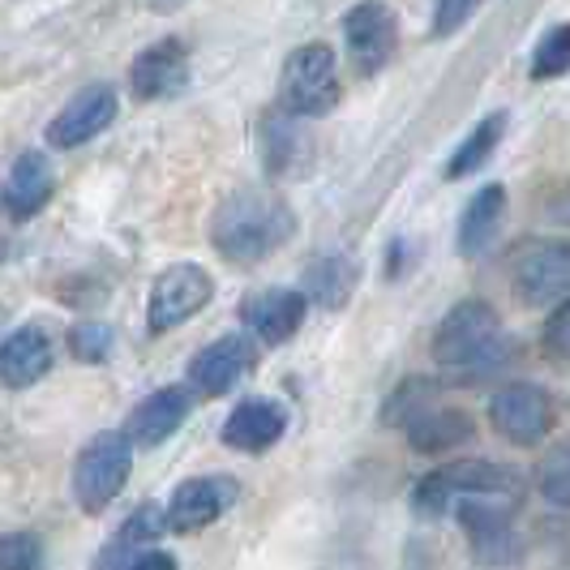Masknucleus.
<instances>
[{
  "label": "nucleus",
  "mask_w": 570,
  "mask_h": 570,
  "mask_svg": "<svg viewBox=\"0 0 570 570\" xmlns=\"http://www.w3.org/2000/svg\"><path fill=\"white\" fill-rule=\"evenodd\" d=\"M296 232V215L271 189H236L219 202L210 219V245L236 266H254L262 257L279 254Z\"/></svg>",
  "instance_id": "f257e3e1"
},
{
  "label": "nucleus",
  "mask_w": 570,
  "mask_h": 570,
  "mask_svg": "<svg viewBox=\"0 0 570 570\" xmlns=\"http://www.w3.org/2000/svg\"><path fill=\"white\" fill-rule=\"evenodd\" d=\"M134 472V438L125 429H104L73 459V498L82 514H104L120 498Z\"/></svg>",
  "instance_id": "f03ea898"
},
{
  "label": "nucleus",
  "mask_w": 570,
  "mask_h": 570,
  "mask_svg": "<svg viewBox=\"0 0 570 570\" xmlns=\"http://www.w3.org/2000/svg\"><path fill=\"white\" fill-rule=\"evenodd\" d=\"M459 523L468 532L472 558L485 570H511L523 562V532L507 493H468L459 502Z\"/></svg>",
  "instance_id": "7ed1b4c3"
},
{
  "label": "nucleus",
  "mask_w": 570,
  "mask_h": 570,
  "mask_svg": "<svg viewBox=\"0 0 570 570\" xmlns=\"http://www.w3.org/2000/svg\"><path fill=\"white\" fill-rule=\"evenodd\" d=\"M498 343H502V317H498V309L489 301H459L455 309L438 322L429 352H433V361L442 370L468 373L476 370Z\"/></svg>",
  "instance_id": "20e7f679"
},
{
  "label": "nucleus",
  "mask_w": 570,
  "mask_h": 570,
  "mask_svg": "<svg viewBox=\"0 0 570 570\" xmlns=\"http://www.w3.org/2000/svg\"><path fill=\"white\" fill-rule=\"evenodd\" d=\"M340 104V65L326 43H305L284 60L279 73V108H287L301 120L335 112Z\"/></svg>",
  "instance_id": "39448f33"
},
{
  "label": "nucleus",
  "mask_w": 570,
  "mask_h": 570,
  "mask_svg": "<svg viewBox=\"0 0 570 570\" xmlns=\"http://www.w3.org/2000/svg\"><path fill=\"white\" fill-rule=\"evenodd\" d=\"M215 301V279L198 262H171L155 275L150 301H146V331L150 335H168L176 326H185L189 317H198Z\"/></svg>",
  "instance_id": "423d86ee"
},
{
  "label": "nucleus",
  "mask_w": 570,
  "mask_h": 570,
  "mask_svg": "<svg viewBox=\"0 0 570 570\" xmlns=\"http://www.w3.org/2000/svg\"><path fill=\"white\" fill-rule=\"evenodd\" d=\"M553 395L537 382H507L489 400V425L502 442L519 451H537L553 433Z\"/></svg>",
  "instance_id": "0eeeda50"
},
{
  "label": "nucleus",
  "mask_w": 570,
  "mask_h": 570,
  "mask_svg": "<svg viewBox=\"0 0 570 570\" xmlns=\"http://www.w3.org/2000/svg\"><path fill=\"white\" fill-rule=\"evenodd\" d=\"M511 284L523 305L570 296V240H523L511 254Z\"/></svg>",
  "instance_id": "6e6552de"
},
{
  "label": "nucleus",
  "mask_w": 570,
  "mask_h": 570,
  "mask_svg": "<svg viewBox=\"0 0 570 570\" xmlns=\"http://www.w3.org/2000/svg\"><path fill=\"white\" fill-rule=\"evenodd\" d=\"M240 502V481L236 476H189L171 489L168 507H164V523L171 537H194L202 528L219 523L224 514Z\"/></svg>",
  "instance_id": "1a4fd4ad"
},
{
  "label": "nucleus",
  "mask_w": 570,
  "mask_h": 570,
  "mask_svg": "<svg viewBox=\"0 0 570 570\" xmlns=\"http://www.w3.org/2000/svg\"><path fill=\"white\" fill-rule=\"evenodd\" d=\"M343 39H347V57H352L361 78L382 73L386 60L395 57V43H400L395 9L386 0H361V4H352L347 18H343Z\"/></svg>",
  "instance_id": "9d476101"
},
{
  "label": "nucleus",
  "mask_w": 570,
  "mask_h": 570,
  "mask_svg": "<svg viewBox=\"0 0 570 570\" xmlns=\"http://www.w3.org/2000/svg\"><path fill=\"white\" fill-rule=\"evenodd\" d=\"M116 108H120V99H116L112 86L90 82V86H82L78 95H69V104L48 120V134H43V138H48L52 150H78V146H86L90 138H99V134L112 125Z\"/></svg>",
  "instance_id": "9b49d317"
},
{
  "label": "nucleus",
  "mask_w": 570,
  "mask_h": 570,
  "mask_svg": "<svg viewBox=\"0 0 570 570\" xmlns=\"http://www.w3.org/2000/svg\"><path fill=\"white\" fill-rule=\"evenodd\" d=\"M305 309H309V301H305L301 287H262L254 296H245L240 322L249 326V335H254L257 343L284 347V343L301 331Z\"/></svg>",
  "instance_id": "f8f14e48"
},
{
  "label": "nucleus",
  "mask_w": 570,
  "mask_h": 570,
  "mask_svg": "<svg viewBox=\"0 0 570 570\" xmlns=\"http://www.w3.org/2000/svg\"><path fill=\"white\" fill-rule=\"evenodd\" d=\"M254 370V347L245 335H219L210 340L202 352H194L189 361V386L202 400H224L232 395V386Z\"/></svg>",
  "instance_id": "ddd939ff"
},
{
  "label": "nucleus",
  "mask_w": 570,
  "mask_h": 570,
  "mask_svg": "<svg viewBox=\"0 0 570 570\" xmlns=\"http://www.w3.org/2000/svg\"><path fill=\"white\" fill-rule=\"evenodd\" d=\"M189 86V43L185 39H159L138 52V60L129 65V90L134 99H171Z\"/></svg>",
  "instance_id": "4468645a"
},
{
  "label": "nucleus",
  "mask_w": 570,
  "mask_h": 570,
  "mask_svg": "<svg viewBox=\"0 0 570 570\" xmlns=\"http://www.w3.org/2000/svg\"><path fill=\"white\" fill-rule=\"evenodd\" d=\"M287 433V407L279 400H240L228 412V421L219 429V442L240 455H266L271 446H279Z\"/></svg>",
  "instance_id": "2eb2a0df"
},
{
  "label": "nucleus",
  "mask_w": 570,
  "mask_h": 570,
  "mask_svg": "<svg viewBox=\"0 0 570 570\" xmlns=\"http://www.w3.org/2000/svg\"><path fill=\"white\" fill-rule=\"evenodd\" d=\"M309 164H314V138L305 120L275 104L262 116V168L284 180V176H301Z\"/></svg>",
  "instance_id": "dca6fc26"
},
{
  "label": "nucleus",
  "mask_w": 570,
  "mask_h": 570,
  "mask_svg": "<svg viewBox=\"0 0 570 570\" xmlns=\"http://www.w3.org/2000/svg\"><path fill=\"white\" fill-rule=\"evenodd\" d=\"M52 365H57V343L35 322L18 326L0 343V386H9V391H27L35 382H43Z\"/></svg>",
  "instance_id": "f3484780"
},
{
  "label": "nucleus",
  "mask_w": 570,
  "mask_h": 570,
  "mask_svg": "<svg viewBox=\"0 0 570 570\" xmlns=\"http://www.w3.org/2000/svg\"><path fill=\"white\" fill-rule=\"evenodd\" d=\"M194 400H198V391H194L189 382L159 386V391H150V395L134 407V416H129L125 429H129V438H134L138 446H159V442H168L171 433L189 421Z\"/></svg>",
  "instance_id": "a211bd4d"
},
{
  "label": "nucleus",
  "mask_w": 570,
  "mask_h": 570,
  "mask_svg": "<svg viewBox=\"0 0 570 570\" xmlns=\"http://www.w3.org/2000/svg\"><path fill=\"white\" fill-rule=\"evenodd\" d=\"M52 194H57L52 159H48L43 150H22V155L13 159L9 176H4V189H0L4 215L18 219V224H27V219H35V215L52 202Z\"/></svg>",
  "instance_id": "6ab92c4d"
},
{
  "label": "nucleus",
  "mask_w": 570,
  "mask_h": 570,
  "mask_svg": "<svg viewBox=\"0 0 570 570\" xmlns=\"http://www.w3.org/2000/svg\"><path fill=\"white\" fill-rule=\"evenodd\" d=\"M476 433V421L472 412L463 407H451V403H429L425 412H416L407 425H403V438L416 455H446V451H459L468 446Z\"/></svg>",
  "instance_id": "aec40b11"
},
{
  "label": "nucleus",
  "mask_w": 570,
  "mask_h": 570,
  "mask_svg": "<svg viewBox=\"0 0 570 570\" xmlns=\"http://www.w3.org/2000/svg\"><path fill=\"white\" fill-rule=\"evenodd\" d=\"M168 532V523H164V507H138V511L129 514L120 528L112 532V541L99 549V558H95V567L90 570H125L138 553H142L150 541H159Z\"/></svg>",
  "instance_id": "412c9836"
},
{
  "label": "nucleus",
  "mask_w": 570,
  "mask_h": 570,
  "mask_svg": "<svg viewBox=\"0 0 570 570\" xmlns=\"http://www.w3.org/2000/svg\"><path fill=\"white\" fill-rule=\"evenodd\" d=\"M507 219V189L502 185H485L476 189L472 202L463 206V219H459V254L463 257H481L493 245V236Z\"/></svg>",
  "instance_id": "4be33fe9"
},
{
  "label": "nucleus",
  "mask_w": 570,
  "mask_h": 570,
  "mask_svg": "<svg viewBox=\"0 0 570 570\" xmlns=\"http://www.w3.org/2000/svg\"><path fill=\"white\" fill-rule=\"evenodd\" d=\"M356 279H361V266L347 254H322L305 266V301H314L322 309H343L356 292Z\"/></svg>",
  "instance_id": "5701e85b"
},
{
  "label": "nucleus",
  "mask_w": 570,
  "mask_h": 570,
  "mask_svg": "<svg viewBox=\"0 0 570 570\" xmlns=\"http://www.w3.org/2000/svg\"><path fill=\"white\" fill-rule=\"evenodd\" d=\"M438 472L455 498H468V493H511L514 498L519 493V472L511 463H498V459H459V463H446Z\"/></svg>",
  "instance_id": "b1692460"
},
{
  "label": "nucleus",
  "mask_w": 570,
  "mask_h": 570,
  "mask_svg": "<svg viewBox=\"0 0 570 570\" xmlns=\"http://www.w3.org/2000/svg\"><path fill=\"white\" fill-rule=\"evenodd\" d=\"M507 125H511V116L507 112H489L463 142L459 150L451 155V164H446V180H463V176H472V171H481L489 164V155L498 150V142L507 138Z\"/></svg>",
  "instance_id": "393cba45"
},
{
  "label": "nucleus",
  "mask_w": 570,
  "mask_h": 570,
  "mask_svg": "<svg viewBox=\"0 0 570 570\" xmlns=\"http://www.w3.org/2000/svg\"><path fill=\"white\" fill-rule=\"evenodd\" d=\"M537 489L549 507L558 511H570V438L553 442L541 455V468H537Z\"/></svg>",
  "instance_id": "a878e982"
},
{
  "label": "nucleus",
  "mask_w": 570,
  "mask_h": 570,
  "mask_svg": "<svg viewBox=\"0 0 570 570\" xmlns=\"http://www.w3.org/2000/svg\"><path fill=\"white\" fill-rule=\"evenodd\" d=\"M562 73H570V22L544 30V39L532 52V78L537 82H553Z\"/></svg>",
  "instance_id": "bb28decb"
},
{
  "label": "nucleus",
  "mask_w": 570,
  "mask_h": 570,
  "mask_svg": "<svg viewBox=\"0 0 570 570\" xmlns=\"http://www.w3.org/2000/svg\"><path fill=\"white\" fill-rule=\"evenodd\" d=\"M433 377H407V382H400L395 386V395L386 400V412H382V421L386 425H407L416 412H425L429 403H433Z\"/></svg>",
  "instance_id": "cd10ccee"
},
{
  "label": "nucleus",
  "mask_w": 570,
  "mask_h": 570,
  "mask_svg": "<svg viewBox=\"0 0 570 570\" xmlns=\"http://www.w3.org/2000/svg\"><path fill=\"white\" fill-rule=\"evenodd\" d=\"M112 326L108 322H78L69 326V356L82 361V365H104L112 356Z\"/></svg>",
  "instance_id": "c85d7f7f"
},
{
  "label": "nucleus",
  "mask_w": 570,
  "mask_h": 570,
  "mask_svg": "<svg viewBox=\"0 0 570 570\" xmlns=\"http://www.w3.org/2000/svg\"><path fill=\"white\" fill-rule=\"evenodd\" d=\"M43 562H48V553H43L39 532L18 528V532L0 537V570H43Z\"/></svg>",
  "instance_id": "c756f323"
},
{
  "label": "nucleus",
  "mask_w": 570,
  "mask_h": 570,
  "mask_svg": "<svg viewBox=\"0 0 570 570\" xmlns=\"http://www.w3.org/2000/svg\"><path fill=\"white\" fill-rule=\"evenodd\" d=\"M451 485L442 481V472H425L421 481H416V489H412V511L421 514V519H442L446 514V507H451Z\"/></svg>",
  "instance_id": "7c9ffc66"
},
{
  "label": "nucleus",
  "mask_w": 570,
  "mask_h": 570,
  "mask_svg": "<svg viewBox=\"0 0 570 570\" xmlns=\"http://www.w3.org/2000/svg\"><path fill=\"white\" fill-rule=\"evenodd\" d=\"M485 0H438V9H433V22H429V35L433 39H451L459 30L472 22V13L481 9Z\"/></svg>",
  "instance_id": "2f4dec72"
},
{
  "label": "nucleus",
  "mask_w": 570,
  "mask_h": 570,
  "mask_svg": "<svg viewBox=\"0 0 570 570\" xmlns=\"http://www.w3.org/2000/svg\"><path fill=\"white\" fill-rule=\"evenodd\" d=\"M541 347L558 361V365H570V296L549 314V322H544Z\"/></svg>",
  "instance_id": "473e14b6"
},
{
  "label": "nucleus",
  "mask_w": 570,
  "mask_h": 570,
  "mask_svg": "<svg viewBox=\"0 0 570 570\" xmlns=\"http://www.w3.org/2000/svg\"><path fill=\"white\" fill-rule=\"evenodd\" d=\"M125 570H180L176 553H164V549H142Z\"/></svg>",
  "instance_id": "72a5a7b5"
},
{
  "label": "nucleus",
  "mask_w": 570,
  "mask_h": 570,
  "mask_svg": "<svg viewBox=\"0 0 570 570\" xmlns=\"http://www.w3.org/2000/svg\"><path fill=\"white\" fill-rule=\"evenodd\" d=\"M549 219H553V224H567L570 228V189H562L558 198L549 202Z\"/></svg>",
  "instance_id": "f704fd0d"
},
{
  "label": "nucleus",
  "mask_w": 570,
  "mask_h": 570,
  "mask_svg": "<svg viewBox=\"0 0 570 570\" xmlns=\"http://www.w3.org/2000/svg\"><path fill=\"white\" fill-rule=\"evenodd\" d=\"M0 210H4V198H0Z\"/></svg>",
  "instance_id": "c9c22d12"
}]
</instances>
